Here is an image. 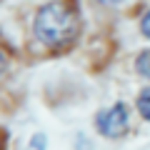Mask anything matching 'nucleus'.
<instances>
[{"label": "nucleus", "mask_w": 150, "mask_h": 150, "mask_svg": "<svg viewBox=\"0 0 150 150\" xmlns=\"http://www.w3.org/2000/svg\"><path fill=\"white\" fill-rule=\"evenodd\" d=\"M135 68H138V73L143 75L145 80H150V48L143 50V53L135 58Z\"/></svg>", "instance_id": "nucleus-3"}, {"label": "nucleus", "mask_w": 150, "mask_h": 150, "mask_svg": "<svg viewBox=\"0 0 150 150\" xmlns=\"http://www.w3.org/2000/svg\"><path fill=\"white\" fill-rule=\"evenodd\" d=\"M35 38L48 48H63L78 35V15L65 3H48L35 13Z\"/></svg>", "instance_id": "nucleus-1"}, {"label": "nucleus", "mask_w": 150, "mask_h": 150, "mask_svg": "<svg viewBox=\"0 0 150 150\" xmlns=\"http://www.w3.org/2000/svg\"><path fill=\"white\" fill-rule=\"evenodd\" d=\"M138 112L150 123V88H145V90L138 95Z\"/></svg>", "instance_id": "nucleus-4"}, {"label": "nucleus", "mask_w": 150, "mask_h": 150, "mask_svg": "<svg viewBox=\"0 0 150 150\" xmlns=\"http://www.w3.org/2000/svg\"><path fill=\"white\" fill-rule=\"evenodd\" d=\"M95 128L103 138H123L130 128V115H128V108L123 103H115V105L105 108L95 115Z\"/></svg>", "instance_id": "nucleus-2"}, {"label": "nucleus", "mask_w": 150, "mask_h": 150, "mask_svg": "<svg viewBox=\"0 0 150 150\" xmlns=\"http://www.w3.org/2000/svg\"><path fill=\"white\" fill-rule=\"evenodd\" d=\"M30 145H33V150H45V133H38V135H33Z\"/></svg>", "instance_id": "nucleus-5"}, {"label": "nucleus", "mask_w": 150, "mask_h": 150, "mask_svg": "<svg viewBox=\"0 0 150 150\" xmlns=\"http://www.w3.org/2000/svg\"><path fill=\"white\" fill-rule=\"evenodd\" d=\"M98 3H103V5H120V3H125V0H98Z\"/></svg>", "instance_id": "nucleus-8"}, {"label": "nucleus", "mask_w": 150, "mask_h": 150, "mask_svg": "<svg viewBox=\"0 0 150 150\" xmlns=\"http://www.w3.org/2000/svg\"><path fill=\"white\" fill-rule=\"evenodd\" d=\"M140 33H143V35L150 40V10L145 13V15H143V20H140Z\"/></svg>", "instance_id": "nucleus-6"}, {"label": "nucleus", "mask_w": 150, "mask_h": 150, "mask_svg": "<svg viewBox=\"0 0 150 150\" xmlns=\"http://www.w3.org/2000/svg\"><path fill=\"white\" fill-rule=\"evenodd\" d=\"M5 70H8V55L3 53V50H0V75L5 73Z\"/></svg>", "instance_id": "nucleus-7"}]
</instances>
